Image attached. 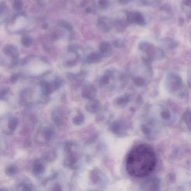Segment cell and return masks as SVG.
Instances as JSON below:
<instances>
[{"instance_id": "cell-1", "label": "cell", "mask_w": 191, "mask_h": 191, "mask_svg": "<svg viewBox=\"0 0 191 191\" xmlns=\"http://www.w3.org/2000/svg\"><path fill=\"white\" fill-rule=\"evenodd\" d=\"M156 164V155L153 148L146 144H141L128 154L126 169L132 177H144L153 172Z\"/></svg>"}, {"instance_id": "cell-2", "label": "cell", "mask_w": 191, "mask_h": 191, "mask_svg": "<svg viewBox=\"0 0 191 191\" xmlns=\"http://www.w3.org/2000/svg\"><path fill=\"white\" fill-rule=\"evenodd\" d=\"M138 48L146 55L147 60H161L164 57L165 53L162 49L156 47L148 41H141Z\"/></svg>"}, {"instance_id": "cell-3", "label": "cell", "mask_w": 191, "mask_h": 191, "mask_svg": "<svg viewBox=\"0 0 191 191\" xmlns=\"http://www.w3.org/2000/svg\"><path fill=\"white\" fill-rule=\"evenodd\" d=\"M27 25V20L23 15H18L14 17L8 22L7 28L11 33H19L25 28Z\"/></svg>"}, {"instance_id": "cell-4", "label": "cell", "mask_w": 191, "mask_h": 191, "mask_svg": "<svg viewBox=\"0 0 191 191\" xmlns=\"http://www.w3.org/2000/svg\"><path fill=\"white\" fill-rule=\"evenodd\" d=\"M3 54L5 57L3 59V62L10 64V66H14L18 63L19 52L17 48L13 45H6L3 49Z\"/></svg>"}, {"instance_id": "cell-5", "label": "cell", "mask_w": 191, "mask_h": 191, "mask_svg": "<svg viewBox=\"0 0 191 191\" xmlns=\"http://www.w3.org/2000/svg\"><path fill=\"white\" fill-rule=\"evenodd\" d=\"M126 18L128 23L140 26H143L146 24L145 17L141 13L138 11H127Z\"/></svg>"}, {"instance_id": "cell-6", "label": "cell", "mask_w": 191, "mask_h": 191, "mask_svg": "<svg viewBox=\"0 0 191 191\" xmlns=\"http://www.w3.org/2000/svg\"><path fill=\"white\" fill-rule=\"evenodd\" d=\"M98 29L103 33H108L113 28L112 22L108 18L102 16L96 22Z\"/></svg>"}, {"instance_id": "cell-7", "label": "cell", "mask_w": 191, "mask_h": 191, "mask_svg": "<svg viewBox=\"0 0 191 191\" xmlns=\"http://www.w3.org/2000/svg\"><path fill=\"white\" fill-rule=\"evenodd\" d=\"M99 52L102 54L103 57H108L112 54V45L108 41H102L99 45Z\"/></svg>"}, {"instance_id": "cell-8", "label": "cell", "mask_w": 191, "mask_h": 191, "mask_svg": "<svg viewBox=\"0 0 191 191\" xmlns=\"http://www.w3.org/2000/svg\"><path fill=\"white\" fill-rule=\"evenodd\" d=\"M128 25L127 20L118 19H115L113 22H112L113 27L115 30L118 32H123L126 29Z\"/></svg>"}, {"instance_id": "cell-9", "label": "cell", "mask_w": 191, "mask_h": 191, "mask_svg": "<svg viewBox=\"0 0 191 191\" xmlns=\"http://www.w3.org/2000/svg\"><path fill=\"white\" fill-rule=\"evenodd\" d=\"M45 171V166L41 160H37L33 166V173L35 175H40Z\"/></svg>"}, {"instance_id": "cell-10", "label": "cell", "mask_w": 191, "mask_h": 191, "mask_svg": "<svg viewBox=\"0 0 191 191\" xmlns=\"http://www.w3.org/2000/svg\"><path fill=\"white\" fill-rule=\"evenodd\" d=\"M103 58L102 54L100 53L99 52H92L87 56L86 60L88 63L94 64L99 62Z\"/></svg>"}, {"instance_id": "cell-11", "label": "cell", "mask_w": 191, "mask_h": 191, "mask_svg": "<svg viewBox=\"0 0 191 191\" xmlns=\"http://www.w3.org/2000/svg\"><path fill=\"white\" fill-rule=\"evenodd\" d=\"M40 133H41V137L45 142L51 140L54 134V130L51 126H46L43 129H41Z\"/></svg>"}, {"instance_id": "cell-12", "label": "cell", "mask_w": 191, "mask_h": 191, "mask_svg": "<svg viewBox=\"0 0 191 191\" xmlns=\"http://www.w3.org/2000/svg\"><path fill=\"white\" fill-rule=\"evenodd\" d=\"M162 45L168 49H174L177 47L178 43L174 39L166 38L162 39Z\"/></svg>"}, {"instance_id": "cell-13", "label": "cell", "mask_w": 191, "mask_h": 191, "mask_svg": "<svg viewBox=\"0 0 191 191\" xmlns=\"http://www.w3.org/2000/svg\"><path fill=\"white\" fill-rule=\"evenodd\" d=\"M9 16V9L7 7L4 5L0 3V24L6 19Z\"/></svg>"}, {"instance_id": "cell-14", "label": "cell", "mask_w": 191, "mask_h": 191, "mask_svg": "<svg viewBox=\"0 0 191 191\" xmlns=\"http://www.w3.org/2000/svg\"><path fill=\"white\" fill-rule=\"evenodd\" d=\"M19 123V119L16 117H12L10 118L8 122L7 127L10 132H13L16 130V127Z\"/></svg>"}, {"instance_id": "cell-15", "label": "cell", "mask_w": 191, "mask_h": 191, "mask_svg": "<svg viewBox=\"0 0 191 191\" xmlns=\"http://www.w3.org/2000/svg\"><path fill=\"white\" fill-rule=\"evenodd\" d=\"M96 5L100 9L105 10L110 5V0H97Z\"/></svg>"}, {"instance_id": "cell-16", "label": "cell", "mask_w": 191, "mask_h": 191, "mask_svg": "<svg viewBox=\"0 0 191 191\" xmlns=\"http://www.w3.org/2000/svg\"><path fill=\"white\" fill-rule=\"evenodd\" d=\"M161 0H140V3L145 6H152L158 4Z\"/></svg>"}, {"instance_id": "cell-17", "label": "cell", "mask_w": 191, "mask_h": 191, "mask_svg": "<svg viewBox=\"0 0 191 191\" xmlns=\"http://www.w3.org/2000/svg\"><path fill=\"white\" fill-rule=\"evenodd\" d=\"M191 0H183L181 2V7L183 10L185 12H187L188 10L190 12L191 10Z\"/></svg>"}, {"instance_id": "cell-18", "label": "cell", "mask_w": 191, "mask_h": 191, "mask_svg": "<svg viewBox=\"0 0 191 191\" xmlns=\"http://www.w3.org/2000/svg\"><path fill=\"white\" fill-rule=\"evenodd\" d=\"M18 172V169L15 166H11L7 168L5 170V173L7 175L9 176L15 175L16 173Z\"/></svg>"}, {"instance_id": "cell-19", "label": "cell", "mask_w": 191, "mask_h": 191, "mask_svg": "<svg viewBox=\"0 0 191 191\" xmlns=\"http://www.w3.org/2000/svg\"><path fill=\"white\" fill-rule=\"evenodd\" d=\"M32 40L29 36H24L22 38V44L26 47H29L32 44Z\"/></svg>"}, {"instance_id": "cell-20", "label": "cell", "mask_w": 191, "mask_h": 191, "mask_svg": "<svg viewBox=\"0 0 191 191\" xmlns=\"http://www.w3.org/2000/svg\"><path fill=\"white\" fill-rule=\"evenodd\" d=\"M19 189L24 191H30L32 189V185L29 183H22L19 185Z\"/></svg>"}, {"instance_id": "cell-21", "label": "cell", "mask_w": 191, "mask_h": 191, "mask_svg": "<svg viewBox=\"0 0 191 191\" xmlns=\"http://www.w3.org/2000/svg\"><path fill=\"white\" fill-rule=\"evenodd\" d=\"M52 118L56 124H59V123H60L61 118L60 114L58 111H54V113L52 115Z\"/></svg>"}, {"instance_id": "cell-22", "label": "cell", "mask_w": 191, "mask_h": 191, "mask_svg": "<svg viewBox=\"0 0 191 191\" xmlns=\"http://www.w3.org/2000/svg\"><path fill=\"white\" fill-rule=\"evenodd\" d=\"M55 154L52 151H50L47 153H46V155H45V159L48 161H52L55 158Z\"/></svg>"}, {"instance_id": "cell-23", "label": "cell", "mask_w": 191, "mask_h": 191, "mask_svg": "<svg viewBox=\"0 0 191 191\" xmlns=\"http://www.w3.org/2000/svg\"><path fill=\"white\" fill-rule=\"evenodd\" d=\"M113 45L117 48H122L124 46V41L121 39H115L113 41Z\"/></svg>"}, {"instance_id": "cell-24", "label": "cell", "mask_w": 191, "mask_h": 191, "mask_svg": "<svg viewBox=\"0 0 191 191\" xmlns=\"http://www.w3.org/2000/svg\"><path fill=\"white\" fill-rule=\"evenodd\" d=\"M14 6L15 7V8L17 10L21 9L22 6V2L20 0H16V1H15V3L14 4Z\"/></svg>"}, {"instance_id": "cell-25", "label": "cell", "mask_w": 191, "mask_h": 191, "mask_svg": "<svg viewBox=\"0 0 191 191\" xmlns=\"http://www.w3.org/2000/svg\"><path fill=\"white\" fill-rule=\"evenodd\" d=\"M118 2L122 5H126L130 3L133 0H118Z\"/></svg>"}]
</instances>
